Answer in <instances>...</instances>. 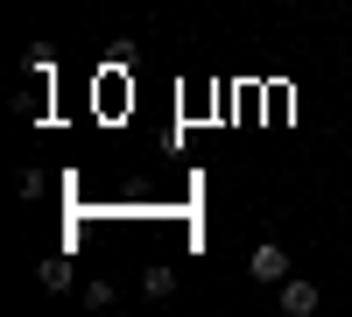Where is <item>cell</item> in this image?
Masks as SVG:
<instances>
[{
	"label": "cell",
	"mask_w": 352,
	"mask_h": 317,
	"mask_svg": "<svg viewBox=\"0 0 352 317\" xmlns=\"http://www.w3.org/2000/svg\"><path fill=\"white\" fill-rule=\"evenodd\" d=\"M247 275H254V282H289V254H282L275 240H261V247L247 254Z\"/></svg>",
	"instance_id": "1"
},
{
	"label": "cell",
	"mask_w": 352,
	"mask_h": 317,
	"mask_svg": "<svg viewBox=\"0 0 352 317\" xmlns=\"http://www.w3.org/2000/svg\"><path fill=\"white\" fill-rule=\"evenodd\" d=\"M282 310L289 317H310L317 310V282H282Z\"/></svg>",
	"instance_id": "2"
},
{
	"label": "cell",
	"mask_w": 352,
	"mask_h": 317,
	"mask_svg": "<svg viewBox=\"0 0 352 317\" xmlns=\"http://www.w3.org/2000/svg\"><path fill=\"white\" fill-rule=\"evenodd\" d=\"M141 289H148V296H169V289H176V268H162V261L141 268Z\"/></svg>",
	"instance_id": "3"
}]
</instances>
